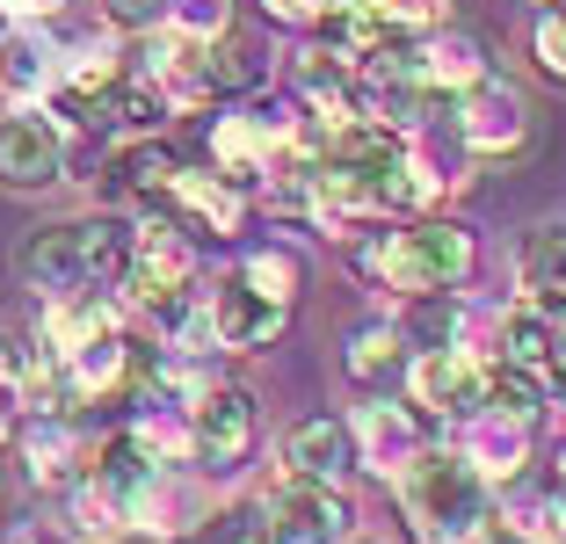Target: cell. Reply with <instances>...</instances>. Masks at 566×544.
Wrapping results in <instances>:
<instances>
[{"mask_svg": "<svg viewBox=\"0 0 566 544\" xmlns=\"http://www.w3.org/2000/svg\"><path fill=\"white\" fill-rule=\"evenodd\" d=\"M283 464L313 479H342V464H356V429L342 414H305L283 429Z\"/></svg>", "mask_w": 566, "mask_h": 544, "instance_id": "obj_11", "label": "cell"}, {"mask_svg": "<svg viewBox=\"0 0 566 544\" xmlns=\"http://www.w3.org/2000/svg\"><path fill=\"white\" fill-rule=\"evenodd\" d=\"M407 399L421 414H480L486 407V363L465 356V348H421L407 363Z\"/></svg>", "mask_w": 566, "mask_h": 544, "instance_id": "obj_5", "label": "cell"}, {"mask_svg": "<svg viewBox=\"0 0 566 544\" xmlns=\"http://www.w3.org/2000/svg\"><path fill=\"white\" fill-rule=\"evenodd\" d=\"M66 175V146L51 132L44 116H8L0 124V189H51V181Z\"/></svg>", "mask_w": 566, "mask_h": 544, "instance_id": "obj_9", "label": "cell"}, {"mask_svg": "<svg viewBox=\"0 0 566 544\" xmlns=\"http://www.w3.org/2000/svg\"><path fill=\"white\" fill-rule=\"evenodd\" d=\"M189 276H197V248H189L182 218H153L146 232H132V269H124V283L138 291V305H153V297H182Z\"/></svg>", "mask_w": 566, "mask_h": 544, "instance_id": "obj_6", "label": "cell"}, {"mask_svg": "<svg viewBox=\"0 0 566 544\" xmlns=\"http://www.w3.org/2000/svg\"><path fill=\"white\" fill-rule=\"evenodd\" d=\"M0 87H8V95L44 87V51H36V36H0Z\"/></svg>", "mask_w": 566, "mask_h": 544, "instance_id": "obj_24", "label": "cell"}, {"mask_svg": "<svg viewBox=\"0 0 566 544\" xmlns=\"http://www.w3.org/2000/svg\"><path fill=\"white\" fill-rule=\"evenodd\" d=\"M15 8H36V15H44V8H59V0H15Z\"/></svg>", "mask_w": 566, "mask_h": 544, "instance_id": "obj_31", "label": "cell"}, {"mask_svg": "<svg viewBox=\"0 0 566 544\" xmlns=\"http://www.w3.org/2000/svg\"><path fill=\"white\" fill-rule=\"evenodd\" d=\"M566 320H552L545 305H531V313H509V327H501V356L523 363V370H537V378L552 385V393H566Z\"/></svg>", "mask_w": 566, "mask_h": 544, "instance_id": "obj_12", "label": "cell"}, {"mask_svg": "<svg viewBox=\"0 0 566 544\" xmlns=\"http://www.w3.org/2000/svg\"><path fill=\"white\" fill-rule=\"evenodd\" d=\"M559 487H566V450H559Z\"/></svg>", "mask_w": 566, "mask_h": 544, "instance_id": "obj_33", "label": "cell"}, {"mask_svg": "<svg viewBox=\"0 0 566 544\" xmlns=\"http://www.w3.org/2000/svg\"><path fill=\"white\" fill-rule=\"evenodd\" d=\"M552 385L537 378V370H523V363L494 356L486 363V414H509V421H531V414H545Z\"/></svg>", "mask_w": 566, "mask_h": 544, "instance_id": "obj_18", "label": "cell"}, {"mask_svg": "<svg viewBox=\"0 0 566 544\" xmlns=\"http://www.w3.org/2000/svg\"><path fill=\"white\" fill-rule=\"evenodd\" d=\"M400 348H407V334L392 327V320H378V327H364L349 342V370L364 385H378V378H400Z\"/></svg>", "mask_w": 566, "mask_h": 544, "instance_id": "obj_19", "label": "cell"}, {"mask_svg": "<svg viewBox=\"0 0 566 544\" xmlns=\"http://www.w3.org/2000/svg\"><path fill=\"white\" fill-rule=\"evenodd\" d=\"M356 262H364V276L385 283V291H400V297H436V291H458V283L472 276L480 248H472L465 226L415 218V226H400V232H378V240H364V248H356Z\"/></svg>", "mask_w": 566, "mask_h": 544, "instance_id": "obj_1", "label": "cell"}, {"mask_svg": "<svg viewBox=\"0 0 566 544\" xmlns=\"http://www.w3.org/2000/svg\"><path fill=\"white\" fill-rule=\"evenodd\" d=\"M283 320H291V305L262 297L248 276H233L211 297V342H226V348H269L283 334Z\"/></svg>", "mask_w": 566, "mask_h": 544, "instance_id": "obj_10", "label": "cell"}, {"mask_svg": "<svg viewBox=\"0 0 566 544\" xmlns=\"http://www.w3.org/2000/svg\"><path fill=\"white\" fill-rule=\"evenodd\" d=\"M15 269L30 291L59 297V291H87V283H117L132 269V232L117 226H36L15 248Z\"/></svg>", "mask_w": 566, "mask_h": 544, "instance_id": "obj_2", "label": "cell"}, {"mask_svg": "<svg viewBox=\"0 0 566 544\" xmlns=\"http://www.w3.org/2000/svg\"><path fill=\"white\" fill-rule=\"evenodd\" d=\"M167 8H175V0H102V15L117 22V30H153Z\"/></svg>", "mask_w": 566, "mask_h": 544, "instance_id": "obj_26", "label": "cell"}, {"mask_svg": "<svg viewBox=\"0 0 566 544\" xmlns=\"http://www.w3.org/2000/svg\"><path fill=\"white\" fill-rule=\"evenodd\" d=\"M15 544H59V537H51V530H22Z\"/></svg>", "mask_w": 566, "mask_h": 544, "instance_id": "obj_30", "label": "cell"}, {"mask_svg": "<svg viewBox=\"0 0 566 544\" xmlns=\"http://www.w3.org/2000/svg\"><path fill=\"white\" fill-rule=\"evenodd\" d=\"M189 443L203 464H240L254 450V393L248 385H211L189 407Z\"/></svg>", "mask_w": 566, "mask_h": 544, "instance_id": "obj_7", "label": "cell"}, {"mask_svg": "<svg viewBox=\"0 0 566 544\" xmlns=\"http://www.w3.org/2000/svg\"><path fill=\"white\" fill-rule=\"evenodd\" d=\"M167 218H182L189 232H240V189L226 175H175Z\"/></svg>", "mask_w": 566, "mask_h": 544, "instance_id": "obj_14", "label": "cell"}, {"mask_svg": "<svg viewBox=\"0 0 566 544\" xmlns=\"http://www.w3.org/2000/svg\"><path fill=\"white\" fill-rule=\"evenodd\" d=\"M203 66H211V95H248V87H262L269 81V51L254 44L248 30H226L203 44Z\"/></svg>", "mask_w": 566, "mask_h": 544, "instance_id": "obj_16", "label": "cell"}, {"mask_svg": "<svg viewBox=\"0 0 566 544\" xmlns=\"http://www.w3.org/2000/svg\"><path fill=\"white\" fill-rule=\"evenodd\" d=\"M0 421H8V385H0Z\"/></svg>", "mask_w": 566, "mask_h": 544, "instance_id": "obj_32", "label": "cell"}, {"mask_svg": "<svg viewBox=\"0 0 566 544\" xmlns=\"http://www.w3.org/2000/svg\"><path fill=\"white\" fill-rule=\"evenodd\" d=\"M400 501L429 544H450L486 523V472L465 450H415L400 472Z\"/></svg>", "mask_w": 566, "mask_h": 544, "instance_id": "obj_3", "label": "cell"}, {"mask_svg": "<svg viewBox=\"0 0 566 544\" xmlns=\"http://www.w3.org/2000/svg\"><path fill=\"white\" fill-rule=\"evenodd\" d=\"M465 458L480 464L486 479H494V472H516V464H523V421H509V414H494V429H486L480 443L465 450Z\"/></svg>", "mask_w": 566, "mask_h": 544, "instance_id": "obj_22", "label": "cell"}, {"mask_svg": "<svg viewBox=\"0 0 566 544\" xmlns=\"http://www.w3.org/2000/svg\"><path fill=\"white\" fill-rule=\"evenodd\" d=\"M269 146H276V132H262L254 116H218V124H211V160H218V175L233 181V189L262 181Z\"/></svg>", "mask_w": 566, "mask_h": 544, "instance_id": "obj_15", "label": "cell"}, {"mask_svg": "<svg viewBox=\"0 0 566 544\" xmlns=\"http://www.w3.org/2000/svg\"><path fill=\"white\" fill-rule=\"evenodd\" d=\"M356 443H364L370 450V458H392V450H407V443H415V436H407V414L400 407H385V399H378V407H364V421H356Z\"/></svg>", "mask_w": 566, "mask_h": 544, "instance_id": "obj_23", "label": "cell"}, {"mask_svg": "<svg viewBox=\"0 0 566 544\" xmlns=\"http://www.w3.org/2000/svg\"><path fill=\"white\" fill-rule=\"evenodd\" d=\"M334 0H262L269 22H291V30H319V15H327Z\"/></svg>", "mask_w": 566, "mask_h": 544, "instance_id": "obj_27", "label": "cell"}, {"mask_svg": "<svg viewBox=\"0 0 566 544\" xmlns=\"http://www.w3.org/2000/svg\"><path fill=\"white\" fill-rule=\"evenodd\" d=\"M269 515H276V537L283 544H342V537H349V523H356L349 494H342L334 479H313V472L276 479Z\"/></svg>", "mask_w": 566, "mask_h": 544, "instance_id": "obj_4", "label": "cell"}, {"mask_svg": "<svg viewBox=\"0 0 566 544\" xmlns=\"http://www.w3.org/2000/svg\"><path fill=\"white\" fill-rule=\"evenodd\" d=\"M30 458H36V479H66V464H59V458H66V436H44V429H36L30 436Z\"/></svg>", "mask_w": 566, "mask_h": 544, "instance_id": "obj_28", "label": "cell"}, {"mask_svg": "<svg viewBox=\"0 0 566 544\" xmlns=\"http://www.w3.org/2000/svg\"><path fill=\"white\" fill-rule=\"evenodd\" d=\"M421 73H429V87L436 95H472L480 81H494L486 73V51L472 44V36H436V44H421Z\"/></svg>", "mask_w": 566, "mask_h": 544, "instance_id": "obj_17", "label": "cell"}, {"mask_svg": "<svg viewBox=\"0 0 566 544\" xmlns=\"http://www.w3.org/2000/svg\"><path fill=\"white\" fill-rule=\"evenodd\" d=\"M102 334H117V313H109V297L87 283V291H59L51 297V313H44V348L59 363L81 356L87 342H102Z\"/></svg>", "mask_w": 566, "mask_h": 544, "instance_id": "obj_13", "label": "cell"}, {"mask_svg": "<svg viewBox=\"0 0 566 544\" xmlns=\"http://www.w3.org/2000/svg\"><path fill=\"white\" fill-rule=\"evenodd\" d=\"M559 8H566V0H559Z\"/></svg>", "mask_w": 566, "mask_h": 544, "instance_id": "obj_34", "label": "cell"}, {"mask_svg": "<svg viewBox=\"0 0 566 544\" xmlns=\"http://www.w3.org/2000/svg\"><path fill=\"white\" fill-rule=\"evenodd\" d=\"M203 544H283V537H276L262 501H233V509H218L211 523H203Z\"/></svg>", "mask_w": 566, "mask_h": 544, "instance_id": "obj_20", "label": "cell"}, {"mask_svg": "<svg viewBox=\"0 0 566 544\" xmlns=\"http://www.w3.org/2000/svg\"><path fill=\"white\" fill-rule=\"evenodd\" d=\"M531 530H537L545 544H566V494L545 501V509H531Z\"/></svg>", "mask_w": 566, "mask_h": 544, "instance_id": "obj_29", "label": "cell"}, {"mask_svg": "<svg viewBox=\"0 0 566 544\" xmlns=\"http://www.w3.org/2000/svg\"><path fill=\"white\" fill-rule=\"evenodd\" d=\"M537 66H545L552 81H566V8L537 22Z\"/></svg>", "mask_w": 566, "mask_h": 544, "instance_id": "obj_25", "label": "cell"}, {"mask_svg": "<svg viewBox=\"0 0 566 544\" xmlns=\"http://www.w3.org/2000/svg\"><path fill=\"white\" fill-rule=\"evenodd\" d=\"M240 276H248L262 297L291 305V297H298V283H305V262H298V254H283V248H262V254H248V262H240Z\"/></svg>", "mask_w": 566, "mask_h": 544, "instance_id": "obj_21", "label": "cell"}, {"mask_svg": "<svg viewBox=\"0 0 566 544\" xmlns=\"http://www.w3.org/2000/svg\"><path fill=\"white\" fill-rule=\"evenodd\" d=\"M458 138H465L472 153H516L523 138H531V109H523L516 87H501V81H480L472 95H458Z\"/></svg>", "mask_w": 566, "mask_h": 544, "instance_id": "obj_8", "label": "cell"}]
</instances>
